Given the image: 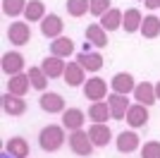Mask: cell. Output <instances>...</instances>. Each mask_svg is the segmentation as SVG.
<instances>
[{
  "mask_svg": "<svg viewBox=\"0 0 160 158\" xmlns=\"http://www.w3.org/2000/svg\"><path fill=\"white\" fill-rule=\"evenodd\" d=\"M62 144H65V127L62 125H46L38 132V146L46 153L60 151Z\"/></svg>",
  "mask_w": 160,
  "mask_h": 158,
  "instance_id": "obj_1",
  "label": "cell"
},
{
  "mask_svg": "<svg viewBox=\"0 0 160 158\" xmlns=\"http://www.w3.org/2000/svg\"><path fill=\"white\" fill-rule=\"evenodd\" d=\"M67 144H69V149H72L77 156H84V158H88L91 153H93V141H91V137H88V132H84V129H77V132H72L69 137H67Z\"/></svg>",
  "mask_w": 160,
  "mask_h": 158,
  "instance_id": "obj_2",
  "label": "cell"
},
{
  "mask_svg": "<svg viewBox=\"0 0 160 158\" xmlns=\"http://www.w3.org/2000/svg\"><path fill=\"white\" fill-rule=\"evenodd\" d=\"M108 96H110V93H108L105 79H100V77L86 79V84H84V98H88L91 103H96V101H103V98H108Z\"/></svg>",
  "mask_w": 160,
  "mask_h": 158,
  "instance_id": "obj_3",
  "label": "cell"
},
{
  "mask_svg": "<svg viewBox=\"0 0 160 158\" xmlns=\"http://www.w3.org/2000/svg\"><path fill=\"white\" fill-rule=\"evenodd\" d=\"M0 67H2V72H5L7 77L22 74V70H24V55H22V53H17V50H12V53H2Z\"/></svg>",
  "mask_w": 160,
  "mask_h": 158,
  "instance_id": "obj_4",
  "label": "cell"
},
{
  "mask_svg": "<svg viewBox=\"0 0 160 158\" xmlns=\"http://www.w3.org/2000/svg\"><path fill=\"white\" fill-rule=\"evenodd\" d=\"M7 39L14 46H27L31 41V29H29L27 22H12L10 29H7Z\"/></svg>",
  "mask_w": 160,
  "mask_h": 158,
  "instance_id": "obj_5",
  "label": "cell"
},
{
  "mask_svg": "<svg viewBox=\"0 0 160 158\" xmlns=\"http://www.w3.org/2000/svg\"><path fill=\"white\" fill-rule=\"evenodd\" d=\"M148 105H141V103H134L129 105V110H127V125L132 127V129H139V127H146L148 125Z\"/></svg>",
  "mask_w": 160,
  "mask_h": 158,
  "instance_id": "obj_6",
  "label": "cell"
},
{
  "mask_svg": "<svg viewBox=\"0 0 160 158\" xmlns=\"http://www.w3.org/2000/svg\"><path fill=\"white\" fill-rule=\"evenodd\" d=\"M62 29H65V22L60 19V14H46L41 22V34L46 39H60Z\"/></svg>",
  "mask_w": 160,
  "mask_h": 158,
  "instance_id": "obj_7",
  "label": "cell"
},
{
  "mask_svg": "<svg viewBox=\"0 0 160 158\" xmlns=\"http://www.w3.org/2000/svg\"><path fill=\"white\" fill-rule=\"evenodd\" d=\"M38 105L43 113H65V98L55 91H43L38 98Z\"/></svg>",
  "mask_w": 160,
  "mask_h": 158,
  "instance_id": "obj_8",
  "label": "cell"
},
{
  "mask_svg": "<svg viewBox=\"0 0 160 158\" xmlns=\"http://www.w3.org/2000/svg\"><path fill=\"white\" fill-rule=\"evenodd\" d=\"M115 146H117L120 153H132V151H136L141 146V139H139V134L134 129H127V132H120V134H117Z\"/></svg>",
  "mask_w": 160,
  "mask_h": 158,
  "instance_id": "obj_9",
  "label": "cell"
},
{
  "mask_svg": "<svg viewBox=\"0 0 160 158\" xmlns=\"http://www.w3.org/2000/svg\"><path fill=\"white\" fill-rule=\"evenodd\" d=\"M2 110H5L10 118H19V115L27 113V101L22 98V96H14V93L7 91L5 96H2Z\"/></svg>",
  "mask_w": 160,
  "mask_h": 158,
  "instance_id": "obj_10",
  "label": "cell"
},
{
  "mask_svg": "<svg viewBox=\"0 0 160 158\" xmlns=\"http://www.w3.org/2000/svg\"><path fill=\"white\" fill-rule=\"evenodd\" d=\"M110 89L115 93H122V96H127V93H134L136 89V82L129 72H117L112 79H110Z\"/></svg>",
  "mask_w": 160,
  "mask_h": 158,
  "instance_id": "obj_11",
  "label": "cell"
},
{
  "mask_svg": "<svg viewBox=\"0 0 160 158\" xmlns=\"http://www.w3.org/2000/svg\"><path fill=\"white\" fill-rule=\"evenodd\" d=\"M88 137H91V141H93L96 149H105V146L112 141V132H110L108 125H98V122H93V125L88 127Z\"/></svg>",
  "mask_w": 160,
  "mask_h": 158,
  "instance_id": "obj_12",
  "label": "cell"
},
{
  "mask_svg": "<svg viewBox=\"0 0 160 158\" xmlns=\"http://www.w3.org/2000/svg\"><path fill=\"white\" fill-rule=\"evenodd\" d=\"M108 105H110V113H112V120H124L127 118V110H129V98L122 96V93H110L108 96Z\"/></svg>",
  "mask_w": 160,
  "mask_h": 158,
  "instance_id": "obj_13",
  "label": "cell"
},
{
  "mask_svg": "<svg viewBox=\"0 0 160 158\" xmlns=\"http://www.w3.org/2000/svg\"><path fill=\"white\" fill-rule=\"evenodd\" d=\"M84 122H86V115H84V110H79V108H67V110L62 113V127L69 129V132L81 129Z\"/></svg>",
  "mask_w": 160,
  "mask_h": 158,
  "instance_id": "obj_14",
  "label": "cell"
},
{
  "mask_svg": "<svg viewBox=\"0 0 160 158\" xmlns=\"http://www.w3.org/2000/svg\"><path fill=\"white\" fill-rule=\"evenodd\" d=\"M134 98H136V103L141 105H151L155 103V84H151V82H141V84H136V89H134Z\"/></svg>",
  "mask_w": 160,
  "mask_h": 158,
  "instance_id": "obj_15",
  "label": "cell"
},
{
  "mask_svg": "<svg viewBox=\"0 0 160 158\" xmlns=\"http://www.w3.org/2000/svg\"><path fill=\"white\" fill-rule=\"evenodd\" d=\"M88 120L91 122H98V125H105L108 120H112V113H110V105L108 101H96L88 108Z\"/></svg>",
  "mask_w": 160,
  "mask_h": 158,
  "instance_id": "obj_16",
  "label": "cell"
},
{
  "mask_svg": "<svg viewBox=\"0 0 160 158\" xmlns=\"http://www.w3.org/2000/svg\"><path fill=\"white\" fill-rule=\"evenodd\" d=\"M84 74H86V70L79 65V62H67L65 67V84L67 86H84L86 82H84Z\"/></svg>",
  "mask_w": 160,
  "mask_h": 158,
  "instance_id": "obj_17",
  "label": "cell"
},
{
  "mask_svg": "<svg viewBox=\"0 0 160 158\" xmlns=\"http://www.w3.org/2000/svg\"><path fill=\"white\" fill-rule=\"evenodd\" d=\"M41 67H43V72L48 74V79H58L65 74V60L62 58H55V55H48V58H43V62H41Z\"/></svg>",
  "mask_w": 160,
  "mask_h": 158,
  "instance_id": "obj_18",
  "label": "cell"
},
{
  "mask_svg": "<svg viewBox=\"0 0 160 158\" xmlns=\"http://www.w3.org/2000/svg\"><path fill=\"white\" fill-rule=\"evenodd\" d=\"M5 151L12 158H29V141L24 137H10V141L5 144Z\"/></svg>",
  "mask_w": 160,
  "mask_h": 158,
  "instance_id": "obj_19",
  "label": "cell"
},
{
  "mask_svg": "<svg viewBox=\"0 0 160 158\" xmlns=\"http://www.w3.org/2000/svg\"><path fill=\"white\" fill-rule=\"evenodd\" d=\"M29 86H31V79H29V74H24V72L7 79V91L14 93V96H22V98H24V93L29 91Z\"/></svg>",
  "mask_w": 160,
  "mask_h": 158,
  "instance_id": "obj_20",
  "label": "cell"
},
{
  "mask_svg": "<svg viewBox=\"0 0 160 158\" xmlns=\"http://www.w3.org/2000/svg\"><path fill=\"white\" fill-rule=\"evenodd\" d=\"M86 41L91 46H98V48H105L108 46V31L96 22V24H88L86 26Z\"/></svg>",
  "mask_w": 160,
  "mask_h": 158,
  "instance_id": "obj_21",
  "label": "cell"
},
{
  "mask_svg": "<svg viewBox=\"0 0 160 158\" xmlns=\"http://www.w3.org/2000/svg\"><path fill=\"white\" fill-rule=\"evenodd\" d=\"M72 53H74L72 39L60 36V39H53V41H50V55H55V58H69Z\"/></svg>",
  "mask_w": 160,
  "mask_h": 158,
  "instance_id": "obj_22",
  "label": "cell"
},
{
  "mask_svg": "<svg viewBox=\"0 0 160 158\" xmlns=\"http://www.w3.org/2000/svg\"><path fill=\"white\" fill-rule=\"evenodd\" d=\"M141 22H143V17H141V12L136 10V7H129V10H124L122 26H124V31H127V34L141 31Z\"/></svg>",
  "mask_w": 160,
  "mask_h": 158,
  "instance_id": "obj_23",
  "label": "cell"
},
{
  "mask_svg": "<svg viewBox=\"0 0 160 158\" xmlns=\"http://www.w3.org/2000/svg\"><path fill=\"white\" fill-rule=\"evenodd\" d=\"M122 17H124V14H122V10H117V7H110V10H108V12L100 17L98 24L103 26L105 31H115V29H120V26H122Z\"/></svg>",
  "mask_w": 160,
  "mask_h": 158,
  "instance_id": "obj_24",
  "label": "cell"
},
{
  "mask_svg": "<svg viewBox=\"0 0 160 158\" xmlns=\"http://www.w3.org/2000/svg\"><path fill=\"white\" fill-rule=\"evenodd\" d=\"M77 62H79L86 72H98L100 67H103L100 53H79V55H77Z\"/></svg>",
  "mask_w": 160,
  "mask_h": 158,
  "instance_id": "obj_25",
  "label": "cell"
},
{
  "mask_svg": "<svg viewBox=\"0 0 160 158\" xmlns=\"http://www.w3.org/2000/svg\"><path fill=\"white\" fill-rule=\"evenodd\" d=\"M43 17H46V5H43V0H29L27 10H24V19L27 22H43Z\"/></svg>",
  "mask_w": 160,
  "mask_h": 158,
  "instance_id": "obj_26",
  "label": "cell"
},
{
  "mask_svg": "<svg viewBox=\"0 0 160 158\" xmlns=\"http://www.w3.org/2000/svg\"><path fill=\"white\" fill-rule=\"evenodd\" d=\"M141 36L143 39H158L160 36V17L155 14H148L141 22Z\"/></svg>",
  "mask_w": 160,
  "mask_h": 158,
  "instance_id": "obj_27",
  "label": "cell"
},
{
  "mask_svg": "<svg viewBox=\"0 0 160 158\" xmlns=\"http://www.w3.org/2000/svg\"><path fill=\"white\" fill-rule=\"evenodd\" d=\"M29 79H31V86L36 89V91H46V86H48V74L43 72V67H29Z\"/></svg>",
  "mask_w": 160,
  "mask_h": 158,
  "instance_id": "obj_28",
  "label": "cell"
},
{
  "mask_svg": "<svg viewBox=\"0 0 160 158\" xmlns=\"http://www.w3.org/2000/svg\"><path fill=\"white\" fill-rule=\"evenodd\" d=\"M67 14L69 17H84L91 7V0H67Z\"/></svg>",
  "mask_w": 160,
  "mask_h": 158,
  "instance_id": "obj_29",
  "label": "cell"
},
{
  "mask_svg": "<svg viewBox=\"0 0 160 158\" xmlns=\"http://www.w3.org/2000/svg\"><path fill=\"white\" fill-rule=\"evenodd\" d=\"M27 10V0H2V12L7 17H19Z\"/></svg>",
  "mask_w": 160,
  "mask_h": 158,
  "instance_id": "obj_30",
  "label": "cell"
},
{
  "mask_svg": "<svg viewBox=\"0 0 160 158\" xmlns=\"http://www.w3.org/2000/svg\"><path fill=\"white\" fill-rule=\"evenodd\" d=\"M110 10V0H91V7H88V12L93 14V17H103V14Z\"/></svg>",
  "mask_w": 160,
  "mask_h": 158,
  "instance_id": "obj_31",
  "label": "cell"
},
{
  "mask_svg": "<svg viewBox=\"0 0 160 158\" xmlns=\"http://www.w3.org/2000/svg\"><path fill=\"white\" fill-rule=\"evenodd\" d=\"M141 158H160V141H146L141 146Z\"/></svg>",
  "mask_w": 160,
  "mask_h": 158,
  "instance_id": "obj_32",
  "label": "cell"
},
{
  "mask_svg": "<svg viewBox=\"0 0 160 158\" xmlns=\"http://www.w3.org/2000/svg\"><path fill=\"white\" fill-rule=\"evenodd\" d=\"M143 3H146L148 10H158V7H160V0H143Z\"/></svg>",
  "mask_w": 160,
  "mask_h": 158,
  "instance_id": "obj_33",
  "label": "cell"
},
{
  "mask_svg": "<svg viewBox=\"0 0 160 158\" xmlns=\"http://www.w3.org/2000/svg\"><path fill=\"white\" fill-rule=\"evenodd\" d=\"M155 98L160 101V82H158V84H155Z\"/></svg>",
  "mask_w": 160,
  "mask_h": 158,
  "instance_id": "obj_34",
  "label": "cell"
}]
</instances>
